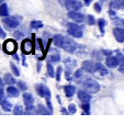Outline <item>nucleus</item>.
I'll use <instances>...</instances> for the list:
<instances>
[{"mask_svg": "<svg viewBox=\"0 0 124 124\" xmlns=\"http://www.w3.org/2000/svg\"><path fill=\"white\" fill-rule=\"evenodd\" d=\"M20 20L18 19V16H5L3 19V24L7 29H16V26L19 25Z\"/></svg>", "mask_w": 124, "mask_h": 124, "instance_id": "obj_4", "label": "nucleus"}, {"mask_svg": "<svg viewBox=\"0 0 124 124\" xmlns=\"http://www.w3.org/2000/svg\"><path fill=\"white\" fill-rule=\"evenodd\" d=\"M47 108H48V110H49V112H53V107H52V103H51V101L49 100H47Z\"/></svg>", "mask_w": 124, "mask_h": 124, "instance_id": "obj_44", "label": "nucleus"}, {"mask_svg": "<svg viewBox=\"0 0 124 124\" xmlns=\"http://www.w3.org/2000/svg\"><path fill=\"white\" fill-rule=\"evenodd\" d=\"M14 38H16V40H21V39L23 38V34H22V32H16L14 33Z\"/></svg>", "mask_w": 124, "mask_h": 124, "instance_id": "obj_39", "label": "nucleus"}, {"mask_svg": "<svg viewBox=\"0 0 124 124\" xmlns=\"http://www.w3.org/2000/svg\"><path fill=\"white\" fill-rule=\"evenodd\" d=\"M65 76H66V79H67L68 81H70V80H73V79H71L73 77H71V75H70V69H69V68H68V69L66 70Z\"/></svg>", "mask_w": 124, "mask_h": 124, "instance_id": "obj_38", "label": "nucleus"}, {"mask_svg": "<svg viewBox=\"0 0 124 124\" xmlns=\"http://www.w3.org/2000/svg\"><path fill=\"white\" fill-rule=\"evenodd\" d=\"M0 36H1V38H6V33H5V31L1 29V26H0Z\"/></svg>", "mask_w": 124, "mask_h": 124, "instance_id": "obj_45", "label": "nucleus"}, {"mask_svg": "<svg viewBox=\"0 0 124 124\" xmlns=\"http://www.w3.org/2000/svg\"><path fill=\"white\" fill-rule=\"evenodd\" d=\"M1 108H2L5 111L9 112V111H11V109H12V104L7 100V99L3 98L2 100H1Z\"/></svg>", "mask_w": 124, "mask_h": 124, "instance_id": "obj_20", "label": "nucleus"}, {"mask_svg": "<svg viewBox=\"0 0 124 124\" xmlns=\"http://www.w3.org/2000/svg\"><path fill=\"white\" fill-rule=\"evenodd\" d=\"M113 35L119 43H124V28H120V26L114 28L113 29Z\"/></svg>", "mask_w": 124, "mask_h": 124, "instance_id": "obj_9", "label": "nucleus"}, {"mask_svg": "<svg viewBox=\"0 0 124 124\" xmlns=\"http://www.w3.org/2000/svg\"><path fill=\"white\" fill-rule=\"evenodd\" d=\"M68 16L76 22H84L85 21L84 16H82L81 13H79V12H76V11H70L69 13H68Z\"/></svg>", "mask_w": 124, "mask_h": 124, "instance_id": "obj_14", "label": "nucleus"}, {"mask_svg": "<svg viewBox=\"0 0 124 124\" xmlns=\"http://www.w3.org/2000/svg\"><path fill=\"white\" fill-rule=\"evenodd\" d=\"M107 25V21H105L104 19H100L98 21V26H99V30H100V32L102 33H104V26Z\"/></svg>", "mask_w": 124, "mask_h": 124, "instance_id": "obj_27", "label": "nucleus"}, {"mask_svg": "<svg viewBox=\"0 0 124 124\" xmlns=\"http://www.w3.org/2000/svg\"><path fill=\"white\" fill-rule=\"evenodd\" d=\"M115 56H116L117 59H119L120 65L123 66L124 65V54L120 51V49H116V51H115Z\"/></svg>", "mask_w": 124, "mask_h": 124, "instance_id": "obj_25", "label": "nucleus"}, {"mask_svg": "<svg viewBox=\"0 0 124 124\" xmlns=\"http://www.w3.org/2000/svg\"><path fill=\"white\" fill-rule=\"evenodd\" d=\"M35 89L38 91L39 96L45 98L46 100L51 99V91H49V89L46 86H44V85H42V84H39V85H36V88H35Z\"/></svg>", "mask_w": 124, "mask_h": 124, "instance_id": "obj_6", "label": "nucleus"}, {"mask_svg": "<svg viewBox=\"0 0 124 124\" xmlns=\"http://www.w3.org/2000/svg\"><path fill=\"white\" fill-rule=\"evenodd\" d=\"M78 98H79V100L81 101L82 103H89L90 101H91V97H90L88 91H82V90H80V91L78 92Z\"/></svg>", "mask_w": 124, "mask_h": 124, "instance_id": "obj_13", "label": "nucleus"}, {"mask_svg": "<svg viewBox=\"0 0 124 124\" xmlns=\"http://www.w3.org/2000/svg\"><path fill=\"white\" fill-rule=\"evenodd\" d=\"M112 20H113V23L115 24V26H120V28L124 26V19L123 18H120V16H115L114 18H112Z\"/></svg>", "mask_w": 124, "mask_h": 124, "instance_id": "obj_23", "label": "nucleus"}, {"mask_svg": "<svg viewBox=\"0 0 124 124\" xmlns=\"http://www.w3.org/2000/svg\"><path fill=\"white\" fill-rule=\"evenodd\" d=\"M0 16H9V9L6 3H1L0 5Z\"/></svg>", "mask_w": 124, "mask_h": 124, "instance_id": "obj_22", "label": "nucleus"}, {"mask_svg": "<svg viewBox=\"0 0 124 124\" xmlns=\"http://www.w3.org/2000/svg\"><path fill=\"white\" fill-rule=\"evenodd\" d=\"M77 47V44L74 42L73 40L70 38H64V41H63V48L65 49L66 52L68 53H74Z\"/></svg>", "mask_w": 124, "mask_h": 124, "instance_id": "obj_5", "label": "nucleus"}, {"mask_svg": "<svg viewBox=\"0 0 124 124\" xmlns=\"http://www.w3.org/2000/svg\"><path fill=\"white\" fill-rule=\"evenodd\" d=\"M23 101H24V104H25V108H26V112H30L34 109L33 107V102H34V98L31 93H24L23 94Z\"/></svg>", "mask_w": 124, "mask_h": 124, "instance_id": "obj_8", "label": "nucleus"}, {"mask_svg": "<svg viewBox=\"0 0 124 124\" xmlns=\"http://www.w3.org/2000/svg\"><path fill=\"white\" fill-rule=\"evenodd\" d=\"M10 68H11V70H12V73H13V75L20 76V70H19V68L16 67V66L14 65L13 63H10Z\"/></svg>", "mask_w": 124, "mask_h": 124, "instance_id": "obj_30", "label": "nucleus"}, {"mask_svg": "<svg viewBox=\"0 0 124 124\" xmlns=\"http://www.w3.org/2000/svg\"><path fill=\"white\" fill-rule=\"evenodd\" d=\"M65 65L70 69L71 67H75L76 66V62L73 61V59H70V58H66L65 59Z\"/></svg>", "mask_w": 124, "mask_h": 124, "instance_id": "obj_29", "label": "nucleus"}, {"mask_svg": "<svg viewBox=\"0 0 124 124\" xmlns=\"http://www.w3.org/2000/svg\"><path fill=\"white\" fill-rule=\"evenodd\" d=\"M59 3L69 11H76L78 9H81L82 7L81 2L78 0H59Z\"/></svg>", "mask_w": 124, "mask_h": 124, "instance_id": "obj_2", "label": "nucleus"}, {"mask_svg": "<svg viewBox=\"0 0 124 124\" xmlns=\"http://www.w3.org/2000/svg\"><path fill=\"white\" fill-rule=\"evenodd\" d=\"M94 11L98 12V13L101 12V6L99 5V3H94Z\"/></svg>", "mask_w": 124, "mask_h": 124, "instance_id": "obj_40", "label": "nucleus"}, {"mask_svg": "<svg viewBox=\"0 0 124 124\" xmlns=\"http://www.w3.org/2000/svg\"><path fill=\"white\" fill-rule=\"evenodd\" d=\"M3 79H5V82L8 85H13L14 82H16V79H14V77L12 75H10V74H6L5 77H3Z\"/></svg>", "mask_w": 124, "mask_h": 124, "instance_id": "obj_24", "label": "nucleus"}, {"mask_svg": "<svg viewBox=\"0 0 124 124\" xmlns=\"http://www.w3.org/2000/svg\"><path fill=\"white\" fill-rule=\"evenodd\" d=\"M1 2H3V0H0V5H1Z\"/></svg>", "mask_w": 124, "mask_h": 124, "instance_id": "obj_50", "label": "nucleus"}, {"mask_svg": "<svg viewBox=\"0 0 124 124\" xmlns=\"http://www.w3.org/2000/svg\"><path fill=\"white\" fill-rule=\"evenodd\" d=\"M64 91H65V94H66L67 98H71V97L75 94V92H76V88H75V86L68 85V86L64 87Z\"/></svg>", "mask_w": 124, "mask_h": 124, "instance_id": "obj_16", "label": "nucleus"}, {"mask_svg": "<svg viewBox=\"0 0 124 124\" xmlns=\"http://www.w3.org/2000/svg\"><path fill=\"white\" fill-rule=\"evenodd\" d=\"M113 52L110 51V49H103L102 51V54L103 55H108V56H110V55H112Z\"/></svg>", "mask_w": 124, "mask_h": 124, "instance_id": "obj_41", "label": "nucleus"}, {"mask_svg": "<svg viewBox=\"0 0 124 124\" xmlns=\"http://www.w3.org/2000/svg\"><path fill=\"white\" fill-rule=\"evenodd\" d=\"M105 65L110 68H115V67H119L120 63L116 56H111L110 55V56H108L107 59H105Z\"/></svg>", "mask_w": 124, "mask_h": 124, "instance_id": "obj_12", "label": "nucleus"}, {"mask_svg": "<svg viewBox=\"0 0 124 124\" xmlns=\"http://www.w3.org/2000/svg\"><path fill=\"white\" fill-rule=\"evenodd\" d=\"M16 43L13 40H7L3 44V51L7 53V54H13L16 51Z\"/></svg>", "mask_w": 124, "mask_h": 124, "instance_id": "obj_7", "label": "nucleus"}, {"mask_svg": "<svg viewBox=\"0 0 124 124\" xmlns=\"http://www.w3.org/2000/svg\"><path fill=\"white\" fill-rule=\"evenodd\" d=\"M68 111H69V113H71V114H74V113H76V111H77V109H76V105L75 104H69V107H68Z\"/></svg>", "mask_w": 124, "mask_h": 124, "instance_id": "obj_35", "label": "nucleus"}, {"mask_svg": "<svg viewBox=\"0 0 124 124\" xmlns=\"http://www.w3.org/2000/svg\"><path fill=\"white\" fill-rule=\"evenodd\" d=\"M13 114H23V108L22 105L16 104L13 109Z\"/></svg>", "mask_w": 124, "mask_h": 124, "instance_id": "obj_28", "label": "nucleus"}, {"mask_svg": "<svg viewBox=\"0 0 124 124\" xmlns=\"http://www.w3.org/2000/svg\"><path fill=\"white\" fill-rule=\"evenodd\" d=\"M0 85H2V80H1V78H0Z\"/></svg>", "mask_w": 124, "mask_h": 124, "instance_id": "obj_49", "label": "nucleus"}, {"mask_svg": "<svg viewBox=\"0 0 124 124\" xmlns=\"http://www.w3.org/2000/svg\"><path fill=\"white\" fill-rule=\"evenodd\" d=\"M88 23H89L90 25H93V24L96 23V20H94L93 16H88Z\"/></svg>", "mask_w": 124, "mask_h": 124, "instance_id": "obj_37", "label": "nucleus"}, {"mask_svg": "<svg viewBox=\"0 0 124 124\" xmlns=\"http://www.w3.org/2000/svg\"><path fill=\"white\" fill-rule=\"evenodd\" d=\"M62 73H63V67H61V66H59V67L56 69V74H55V77H56L57 81H59V80H61Z\"/></svg>", "mask_w": 124, "mask_h": 124, "instance_id": "obj_33", "label": "nucleus"}, {"mask_svg": "<svg viewBox=\"0 0 124 124\" xmlns=\"http://www.w3.org/2000/svg\"><path fill=\"white\" fill-rule=\"evenodd\" d=\"M7 93L10 97H12V98H16V97L19 96V89L13 86H9L7 88Z\"/></svg>", "mask_w": 124, "mask_h": 124, "instance_id": "obj_18", "label": "nucleus"}, {"mask_svg": "<svg viewBox=\"0 0 124 124\" xmlns=\"http://www.w3.org/2000/svg\"><path fill=\"white\" fill-rule=\"evenodd\" d=\"M82 70H85L87 73L93 74L96 71V64L91 61H85L82 63Z\"/></svg>", "mask_w": 124, "mask_h": 124, "instance_id": "obj_11", "label": "nucleus"}, {"mask_svg": "<svg viewBox=\"0 0 124 124\" xmlns=\"http://www.w3.org/2000/svg\"><path fill=\"white\" fill-rule=\"evenodd\" d=\"M123 1H124V0H123Z\"/></svg>", "mask_w": 124, "mask_h": 124, "instance_id": "obj_52", "label": "nucleus"}, {"mask_svg": "<svg viewBox=\"0 0 124 124\" xmlns=\"http://www.w3.org/2000/svg\"><path fill=\"white\" fill-rule=\"evenodd\" d=\"M92 1H93V0H84V2H85V5L86 6H89Z\"/></svg>", "mask_w": 124, "mask_h": 124, "instance_id": "obj_46", "label": "nucleus"}, {"mask_svg": "<svg viewBox=\"0 0 124 124\" xmlns=\"http://www.w3.org/2000/svg\"><path fill=\"white\" fill-rule=\"evenodd\" d=\"M96 70H98L99 73H100V75H102V76H105L109 74L108 69H107L101 63H96Z\"/></svg>", "mask_w": 124, "mask_h": 124, "instance_id": "obj_19", "label": "nucleus"}, {"mask_svg": "<svg viewBox=\"0 0 124 124\" xmlns=\"http://www.w3.org/2000/svg\"><path fill=\"white\" fill-rule=\"evenodd\" d=\"M81 108L84 109V111H85L86 114H90V105H89V103H84V104L81 105Z\"/></svg>", "mask_w": 124, "mask_h": 124, "instance_id": "obj_34", "label": "nucleus"}, {"mask_svg": "<svg viewBox=\"0 0 124 124\" xmlns=\"http://www.w3.org/2000/svg\"><path fill=\"white\" fill-rule=\"evenodd\" d=\"M35 112H36V113H41V114H51V112H49V111H47L46 109H45L44 105H42V104H39L38 105V109L35 110Z\"/></svg>", "mask_w": 124, "mask_h": 124, "instance_id": "obj_26", "label": "nucleus"}, {"mask_svg": "<svg viewBox=\"0 0 124 124\" xmlns=\"http://www.w3.org/2000/svg\"><path fill=\"white\" fill-rule=\"evenodd\" d=\"M47 61H48V63H58V62H61V55L58 54V52H53L51 55H49L48 57H47Z\"/></svg>", "mask_w": 124, "mask_h": 124, "instance_id": "obj_17", "label": "nucleus"}, {"mask_svg": "<svg viewBox=\"0 0 124 124\" xmlns=\"http://www.w3.org/2000/svg\"><path fill=\"white\" fill-rule=\"evenodd\" d=\"M18 86H19V88H20V90H26V88H28V86H26V84L25 82H23V81H19L18 82Z\"/></svg>", "mask_w": 124, "mask_h": 124, "instance_id": "obj_36", "label": "nucleus"}, {"mask_svg": "<svg viewBox=\"0 0 124 124\" xmlns=\"http://www.w3.org/2000/svg\"><path fill=\"white\" fill-rule=\"evenodd\" d=\"M12 55H13V58H14V59H16V61H19V59H20V58H19V56H18V55H16V53H13Z\"/></svg>", "mask_w": 124, "mask_h": 124, "instance_id": "obj_47", "label": "nucleus"}, {"mask_svg": "<svg viewBox=\"0 0 124 124\" xmlns=\"http://www.w3.org/2000/svg\"><path fill=\"white\" fill-rule=\"evenodd\" d=\"M82 76V70L81 69H78L77 71L75 73V77L76 78H79V77H81Z\"/></svg>", "mask_w": 124, "mask_h": 124, "instance_id": "obj_42", "label": "nucleus"}, {"mask_svg": "<svg viewBox=\"0 0 124 124\" xmlns=\"http://www.w3.org/2000/svg\"><path fill=\"white\" fill-rule=\"evenodd\" d=\"M84 88L89 93H97V92L100 91V85L94 79H91V78H88V79L85 80Z\"/></svg>", "mask_w": 124, "mask_h": 124, "instance_id": "obj_1", "label": "nucleus"}, {"mask_svg": "<svg viewBox=\"0 0 124 124\" xmlns=\"http://www.w3.org/2000/svg\"><path fill=\"white\" fill-rule=\"evenodd\" d=\"M110 9L113 10L124 9V1L123 0H112L110 2Z\"/></svg>", "mask_w": 124, "mask_h": 124, "instance_id": "obj_15", "label": "nucleus"}, {"mask_svg": "<svg viewBox=\"0 0 124 124\" xmlns=\"http://www.w3.org/2000/svg\"><path fill=\"white\" fill-rule=\"evenodd\" d=\"M33 43L31 42L30 40H23V42H22L21 44V51L23 52V54H30V53H32L33 51Z\"/></svg>", "mask_w": 124, "mask_h": 124, "instance_id": "obj_10", "label": "nucleus"}, {"mask_svg": "<svg viewBox=\"0 0 124 124\" xmlns=\"http://www.w3.org/2000/svg\"><path fill=\"white\" fill-rule=\"evenodd\" d=\"M62 112H63V113H65V114H68V112H69V111H67V110H66V109L62 108Z\"/></svg>", "mask_w": 124, "mask_h": 124, "instance_id": "obj_48", "label": "nucleus"}, {"mask_svg": "<svg viewBox=\"0 0 124 124\" xmlns=\"http://www.w3.org/2000/svg\"><path fill=\"white\" fill-rule=\"evenodd\" d=\"M67 32H68L69 35H71V36H74V38H77V39L82 38V35H84V33H82V29L80 28L79 25L75 24V23H69L68 24Z\"/></svg>", "mask_w": 124, "mask_h": 124, "instance_id": "obj_3", "label": "nucleus"}, {"mask_svg": "<svg viewBox=\"0 0 124 124\" xmlns=\"http://www.w3.org/2000/svg\"><path fill=\"white\" fill-rule=\"evenodd\" d=\"M31 28L32 29H41V28H43V23L41 21H32L31 22Z\"/></svg>", "mask_w": 124, "mask_h": 124, "instance_id": "obj_32", "label": "nucleus"}, {"mask_svg": "<svg viewBox=\"0 0 124 124\" xmlns=\"http://www.w3.org/2000/svg\"><path fill=\"white\" fill-rule=\"evenodd\" d=\"M123 52H124V48H123Z\"/></svg>", "mask_w": 124, "mask_h": 124, "instance_id": "obj_51", "label": "nucleus"}, {"mask_svg": "<svg viewBox=\"0 0 124 124\" xmlns=\"http://www.w3.org/2000/svg\"><path fill=\"white\" fill-rule=\"evenodd\" d=\"M63 41H64V38L62 35H55L54 39H53L54 45L56 47H63Z\"/></svg>", "mask_w": 124, "mask_h": 124, "instance_id": "obj_21", "label": "nucleus"}, {"mask_svg": "<svg viewBox=\"0 0 124 124\" xmlns=\"http://www.w3.org/2000/svg\"><path fill=\"white\" fill-rule=\"evenodd\" d=\"M3 98H5V91H3L2 87H0V101L2 100Z\"/></svg>", "mask_w": 124, "mask_h": 124, "instance_id": "obj_43", "label": "nucleus"}, {"mask_svg": "<svg viewBox=\"0 0 124 124\" xmlns=\"http://www.w3.org/2000/svg\"><path fill=\"white\" fill-rule=\"evenodd\" d=\"M46 68H47V74L49 75V77H54V76H55V71H54V68H53V66L51 65V63L47 64Z\"/></svg>", "mask_w": 124, "mask_h": 124, "instance_id": "obj_31", "label": "nucleus"}]
</instances>
